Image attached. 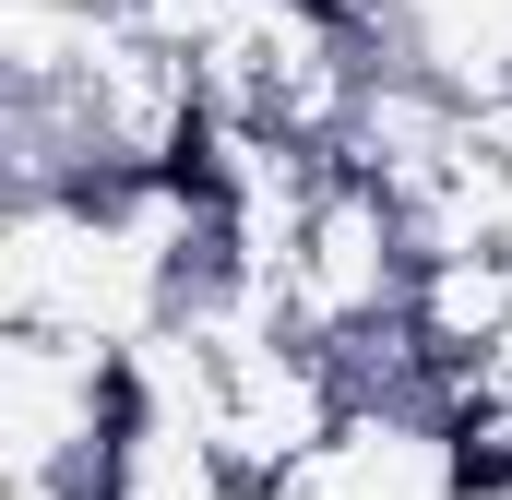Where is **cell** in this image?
Listing matches in <instances>:
<instances>
[{
  "instance_id": "7a4b0ae2",
  "label": "cell",
  "mask_w": 512,
  "mask_h": 500,
  "mask_svg": "<svg viewBox=\"0 0 512 500\" xmlns=\"http://www.w3.org/2000/svg\"><path fill=\"white\" fill-rule=\"evenodd\" d=\"M405 322H417V346H429V358H453V370H465L477 346H501V334H512V239L429 250V262H417Z\"/></svg>"
},
{
  "instance_id": "6da1fadb",
  "label": "cell",
  "mask_w": 512,
  "mask_h": 500,
  "mask_svg": "<svg viewBox=\"0 0 512 500\" xmlns=\"http://www.w3.org/2000/svg\"><path fill=\"white\" fill-rule=\"evenodd\" d=\"M405 298H417V227H405V203H393L382 179L334 167L322 203H310L298 274H286V334L346 346V334H370V322H405Z\"/></svg>"
}]
</instances>
